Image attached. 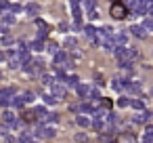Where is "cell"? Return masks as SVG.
Returning a JSON list of instances; mask_svg holds the SVG:
<instances>
[{
	"label": "cell",
	"mask_w": 153,
	"mask_h": 143,
	"mask_svg": "<svg viewBox=\"0 0 153 143\" xmlns=\"http://www.w3.org/2000/svg\"><path fill=\"white\" fill-rule=\"evenodd\" d=\"M113 55H115V59H117L120 63H132V61L138 57V53H136L134 49H128V46H117Z\"/></svg>",
	"instance_id": "1"
},
{
	"label": "cell",
	"mask_w": 153,
	"mask_h": 143,
	"mask_svg": "<svg viewBox=\"0 0 153 143\" xmlns=\"http://www.w3.org/2000/svg\"><path fill=\"white\" fill-rule=\"evenodd\" d=\"M48 95H53L57 101H61V99H65V95H67V86H65L63 82H53V84L48 86Z\"/></svg>",
	"instance_id": "2"
},
{
	"label": "cell",
	"mask_w": 153,
	"mask_h": 143,
	"mask_svg": "<svg viewBox=\"0 0 153 143\" xmlns=\"http://www.w3.org/2000/svg\"><path fill=\"white\" fill-rule=\"evenodd\" d=\"M34 137H36L38 141H46V139H53V137H55V128L38 124V126H36V133H34Z\"/></svg>",
	"instance_id": "3"
},
{
	"label": "cell",
	"mask_w": 153,
	"mask_h": 143,
	"mask_svg": "<svg viewBox=\"0 0 153 143\" xmlns=\"http://www.w3.org/2000/svg\"><path fill=\"white\" fill-rule=\"evenodd\" d=\"M109 13H111V17H113V19H124V17L128 15V9H126V4H124V2H113V4H111V9H109Z\"/></svg>",
	"instance_id": "4"
},
{
	"label": "cell",
	"mask_w": 153,
	"mask_h": 143,
	"mask_svg": "<svg viewBox=\"0 0 153 143\" xmlns=\"http://www.w3.org/2000/svg\"><path fill=\"white\" fill-rule=\"evenodd\" d=\"M126 84H128V80H126V78H122V76L111 80V88H113V91H117V93L126 91Z\"/></svg>",
	"instance_id": "5"
},
{
	"label": "cell",
	"mask_w": 153,
	"mask_h": 143,
	"mask_svg": "<svg viewBox=\"0 0 153 143\" xmlns=\"http://www.w3.org/2000/svg\"><path fill=\"white\" fill-rule=\"evenodd\" d=\"M113 42H115V46H126L128 44V36L124 32H117V34H113Z\"/></svg>",
	"instance_id": "6"
},
{
	"label": "cell",
	"mask_w": 153,
	"mask_h": 143,
	"mask_svg": "<svg viewBox=\"0 0 153 143\" xmlns=\"http://www.w3.org/2000/svg\"><path fill=\"white\" fill-rule=\"evenodd\" d=\"M76 124H78V126H82V128H88V126L92 124V120H90L86 114H80V116H76Z\"/></svg>",
	"instance_id": "7"
},
{
	"label": "cell",
	"mask_w": 153,
	"mask_h": 143,
	"mask_svg": "<svg viewBox=\"0 0 153 143\" xmlns=\"http://www.w3.org/2000/svg\"><path fill=\"white\" fill-rule=\"evenodd\" d=\"M17 120V116H15V112H11V109H4L2 112V122H7L9 126H13V122Z\"/></svg>",
	"instance_id": "8"
},
{
	"label": "cell",
	"mask_w": 153,
	"mask_h": 143,
	"mask_svg": "<svg viewBox=\"0 0 153 143\" xmlns=\"http://www.w3.org/2000/svg\"><path fill=\"white\" fill-rule=\"evenodd\" d=\"M120 70H122V78H130V76L134 74L132 63H120Z\"/></svg>",
	"instance_id": "9"
},
{
	"label": "cell",
	"mask_w": 153,
	"mask_h": 143,
	"mask_svg": "<svg viewBox=\"0 0 153 143\" xmlns=\"http://www.w3.org/2000/svg\"><path fill=\"white\" fill-rule=\"evenodd\" d=\"M117 143H136V137L132 133H122L117 137Z\"/></svg>",
	"instance_id": "10"
},
{
	"label": "cell",
	"mask_w": 153,
	"mask_h": 143,
	"mask_svg": "<svg viewBox=\"0 0 153 143\" xmlns=\"http://www.w3.org/2000/svg\"><path fill=\"white\" fill-rule=\"evenodd\" d=\"M149 116H151L149 112H140L138 116H134V118H132V122H134V124H145V122L149 120Z\"/></svg>",
	"instance_id": "11"
},
{
	"label": "cell",
	"mask_w": 153,
	"mask_h": 143,
	"mask_svg": "<svg viewBox=\"0 0 153 143\" xmlns=\"http://www.w3.org/2000/svg\"><path fill=\"white\" fill-rule=\"evenodd\" d=\"M130 32H132L134 36H138V38H145V36H147V30H145L143 25H132Z\"/></svg>",
	"instance_id": "12"
},
{
	"label": "cell",
	"mask_w": 153,
	"mask_h": 143,
	"mask_svg": "<svg viewBox=\"0 0 153 143\" xmlns=\"http://www.w3.org/2000/svg\"><path fill=\"white\" fill-rule=\"evenodd\" d=\"M65 59H67V55H65L63 51H59V53H57V55L53 57V63H55V65L59 67V65H63V63H65Z\"/></svg>",
	"instance_id": "13"
},
{
	"label": "cell",
	"mask_w": 153,
	"mask_h": 143,
	"mask_svg": "<svg viewBox=\"0 0 153 143\" xmlns=\"http://www.w3.org/2000/svg\"><path fill=\"white\" fill-rule=\"evenodd\" d=\"M0 19H2V23H4V25H13V23L17 21L13 13H7V15H0Z\"/></svg>",
	"instance_id": "14"
},
{
	"label": "cell",
	"mask_w": 153,
	"mask_h": 143,
	"mask_svg": "<svg viewBox=\"0 0 153 143\" xmlns=\"http://www.w3.org/2000/svg\"><path fill=\"white\" fill-rule=\"evenodd\" d=\"M78 76H67L65 78V86H69V88H78Z\"/></svg>",
	"instance_id": "15"
},
{
	"label": "cell",
	"mask_w": 153,
	"mask_h": 143,
	"mask_svg": "<svg viewBox=\"0 0 153 143\" xmlns=\"http://www.w3.org/2000/svg\"><path fill=\"white\" fill-rule=\"evenodd\" d=\"M76 91H78L80 97H88V95H90V86H88V84H78Z\"/></svg>",
	"instance_id": "16"
},
{
	"label": "cell",
	"mask_w": 153,
	"mask_h": 143,
	"mask_svg": "<svg viewBox=\"0 0 153 143\" xmlns=\"http://www.w3.org/2000/svg\"><path fill=\"white\" fill-rule=\"evenodd\" d=\"M11 105H13V107H19V109H21V107L25 105V101H23V97L15 95V97H11Z\"/></svg>",
	"instance_id": "17"
},
{
	"label": "cell",
	"mask_w": 153,
	"mask_h": 143,
	"mask_svg": "<svg viewBox=\"0 0 153 143\" xmlns=\"http://www.w3.org/2000/svg\"><path fill=\"white\" fill-rule=\"evenodd\" d=\"M0 44H2V46H13V44H15V38L9 36V34H4L2 38H0Z\"/></svg>",
	"instance_id": "18"
},
{
	"label": "cell",
	"mask_w": 153,
	"mask_h": 143,
	"mask_svg": "<svg viewBox=\"0 0 153 143\" xmlns=\"http://www.w3.org/2000/svg\"><path fill=\"white\" fill-rule=\"evenodd\" d=\"M38 11H40V9H38V4H34V2L25 7V13H27L30 17H34V15H38Z\"/></svg>",
	"instance_id": "19"
},
{
	"label": "cell",
	"mask_w": 153,
	"mask_h": 143,
	"mask_svg": "<svg viewBox=\"0 0 153 143\" xmlns=\"http://www.w3.org/2000/svg\"><path fill=\"white\" fill-rule=\"evenodd\" d=\"M84 32H86V36H88L90 40H94V38H97V30H94L92 25H88V23H86V25H84Z\"/></svg>",
	"instance_id": "20"
},
{
	"label": "cell",
	"mask_w": 153,
	"mask_h": 143,
	"mask_svg": "<svg viewBox=\"0 0 153 143\" xmlns=\"http://www.w3.org/2000/svg\"><path fill=\"white\" fill-rule=\"evenodd\" d=\"M76 46H78V40H76L74 36H67V38H65V49L71 51V49H76Z\"/></svg>",
	"instance_id": "21"
},
{
	"label": "cell",
	"mask_w": 153,
	"mask_h": 143,
	"mask_svg": "<svg viewBox=\"0 0 153 143\" xmlns=\"http://www.w3.org/2000/svg\"><path fill=\"white\" fill-rule=\"evenodd\" d=\"M46 51H48V53L55 57V55L59 53V44H57V42H48V44H46Z\"/></svg>",
	"instance_id": "22"
},
{
	"label": "cell",
	"mask_w": 153,
	"mask_h": 143,
	"mask_svg": "<svg viewBox=\"0 0 153 143\" xmlns=\"http://www.w3.org/2000/svg\"><path fill=\"white\" fill-rule=\"evenodd\" d=\"M30 51L40 53V51H42V40H34V42H30Z\"/></svg>",
	"instance_id": "23"
},
{
	"label": "cell",
	"mask_w": 153,
	"mask_h": 143,
	"mask_svg": "<svg viewBox=\"0 0 153 143\" xmlns=\"http://www.w3.org/2000/svg\"><path fill=\"white\" fill-rule=\"evenodd\" d=\"M130 105H132L134 109H138V112H143V109H145V103H143L140 99H132V101H130Z\"/></svg>",
	"instance_id": "24"
},
{
	"label": "cell",
	"mask_w": 153,
	"mask_h": 143,
	"mask_svg": "<svg viewBox=\"0 0 153 143\" xmlns=\"http://www.w3.org/2000/svg\"><path fill=\"white\" fill-rule=\"evenodd\" d=\"M130 101H132L130 97H120V99H117V105H120V107H128Z\"/></svg>",
	"instance_id": "25"
},
{
	"label": "cell",
	"mask_w": 153,
	"mask_h": 143,
	"mask_svg": "<svg viewBox=\"0 0 153 143\" xmlns=\"http://www.w3.org/2000/svg\"><path fill=\"white\" fill-rule=\"evenodd\" d=\"M0 137H9V124L0 122Z\"/></svg>",
	"instance_id": "26"
},
{
	"label": "cell",
	"mask_w": 153,
	"mask_h": 143,
	"mask_svg": "<svg viewBox=\"0 0 153 143\" xmlns=\"http://www.w3.org/2000/svg\"><path fill=\"white\" fill-rule=\"evenodd\" d=\"M126 88H128V91H132V93H138V91H140V84H136V82H128V84H126Z\"/></svg>",
	"instance_id": "27"
},
{
	"label": "cell",
	"mask_w": 153,
	"mask_h": 143,
	"mask_svg": "<svg viewBox=\"0 0 153 143\" xmlns=\"http://www.w3.org/2000/svg\"><path fill=\"white\" fill-rule=\"evenodd\" d=\"M21 97H23V101H25V103H32V101H34V93H32V91H27V93H23Z\"/></svg>",
	"instance_id": "28"
},
{
	"label": "cell",
	"mask_w": 153,
	"mask_h": 143,
	"mask_svg": "<svg viewBox=\"0 0 153 143\" xmlns=\"http://www.w3.org/2000/svg\"><path fill=\"white\" fill-rule=\"evenodd\" d=\"M103 122H105V120H101V118H94V122H92V126H94L97 130H103Z\"/></svg>",
	"instance_id": "29"
},
{
	"label": "cell",
	"mask_w": 153,
	"mask_h": 143,
	"mask_svg": "<svg viewBox=\"0 0 153 143\" xmlns=\"http://www.w3.org/2000/svg\"><path fill=\"white\" fill-rule=\"evenodd\" d=\"M143 28H145L147 32H149V30H153V19H149V17H147V19L143 21Z\"/></svg>",
	"instance_id": "30"
},
{
	"label": "cell",
	"mask_w": 153,
	"mask_h": 143,
	"mask_svg": "<svg viewBox=\"0 0 153 143\" xmlns=\"http://www.w3.org/2000/svg\"><path fill=\"white\" fill-rule=\"evenodd\" d=\"M84 7H86V11L90 13V11H94V0H84Z\"/></svg>",
	"instance_id": "31"
},
{
	"label": "cell",
	"mask_w": 153,
	"mask_h": 143,
	"mask_svg": "<svg viewBox=\"0 0 153 143\" xmlns=\"http://www.w3.org/2000/svg\"><path fill=\"white\" fill-rule=\"evenodd\" d=\"M9 11H11V13H21L23 9H21V4H11V7H9Z\"/></svg>",
	"instance_id": "32"
},
{
	"label": "cell",
	"mask_w": 153,
	"mask_h": 143,
	"mask_svg": "<svg viewBox=\"0 0 153 143\" xmlns=\"http://www.w3.org/2000/svg\"><path fill=\"white\" fill-rule=\"evenodd\" d=\"M74 19H76V21H80V19H82V11H80L78 7H74Z\"/></svg>",
	"instance_id": "33"
},
{
	"label": "cell",
	"mask_w": 153,
	"mask_h": 143,
	"mask_svg": "<svg viewBox=\"0 0 153 143\" xmlns=\"http://www.w3.org/2000/svg\"><path fill=\"white\" fill-rule=\"evenodd\" d=\"M90 99H101V91L92 88V91H90Z\"/></svg>",
	"instance_id": "34"
},
{
	"label": "cell",
	"mask_w": 153,
	"mask_h": 143,
	"mask_svg": "<svg viewBox=\"0 0 153 143\" xmlns=\"http://www.w3.org/2000/svg\"><path fill=\"white\" fill-rule=\"evenodd\" d=\"M44 103H48V105H51V103H57V99H55L53 95H44Z\"/></svg>",
	"instance_id": "35"
},
{
	"label": "cell",
	"mask_w": 153,
	"mask_h": 143,
	"mask_svg": "<svg viewBox=\"0 0 153 143\" xmlns=\"http://www.w3.org/2000/svg\"><path fill=\"white\" fill-rule=\"evenodd\" d=\"M13 128H17V130H19V128H23V120H19V118H17V120L13 122Z\"/></svg>",
	"instance_id": "36"
},
{
	"label": "cell",
	"mask_w": 153,
	"mask_h": 143,
	"mask_svg": "<svg viewBox=\"0 0 153 143\" xmlns=\"http://www.w3.org/2000/svg\"><path fill=\"white\" fill-rule=\"evenodd\" d=\"M88 19L97 21V19H99V13H97V11H90V13H88Z\"/></svg>",
	"instance_id": "37"
},
{
	"label": "cell",
	"mask_w": 153,
	"mask_h": 143,
	"mask_svg": "<svg viewBox=\"0 0 153 143\" xmlns=\"http://www.w3.org/2000/svg\"><path fill=\"white\" fill-rule=\"evenodd\" d=\"M4 141H7V143H19V139H15V137H11V135L4 137Z\"/></svg>",
	"instance_id": "38"
},
{
	"label": "cell",
	"mask_w": 153,
	"mask_h": 143,
	"mask_svg": "<svg viewBox=\"0 0 153 143\" xmlns=\"http://www.w3.org/2000/svg\"><path fill=\"white\" fill-rule=\"evenodd\" d=\"M147 17H149V19H153V4L147 9Z\"/></svg>",
	"instance_id": "39"
},
{
	"label": "cell",
	"mask_w": 153,
	"mask_h": 143,
	"mask_svg": "<svg viewBox=\"0 0 153 143\" xmlns=\"http://www.w3.org/2000/svg\"><path fill=\"white\" fill-rule=\"evenodd\" d=\"M4 57H7V55H4V53H0V61H2V59H4Z\"/></svg>",
	"instance_id": "40"
},
{
	"label": "cell",
	"mask_w": 153,
	"mask_h": 143,
	"mask_svg": "<svg viewBox=\"0 0 153 143\" xmlns=\"http://www.w3.org/2000/svg\"><path fill=\"white\" fill-rule=\"evenodd\" d=\"M0 32H4V28H2V25H0Z\"/></svg>",
	"instance_id": "41"
},
{
	"label": "cell",
	"mask_w": 153,
	"mask_h": 143,
	"mask_svg": "<svg viewBox=\"0 0 153 143\" xmlns=\"http://www.w3.org/2000/svg\"><path fill=\"white\" fill-rule=\"evenodd\" d=\"M0 78H2V76H0Z\"/></svg>",
	"instance_id": "42"
}]
</instances>
